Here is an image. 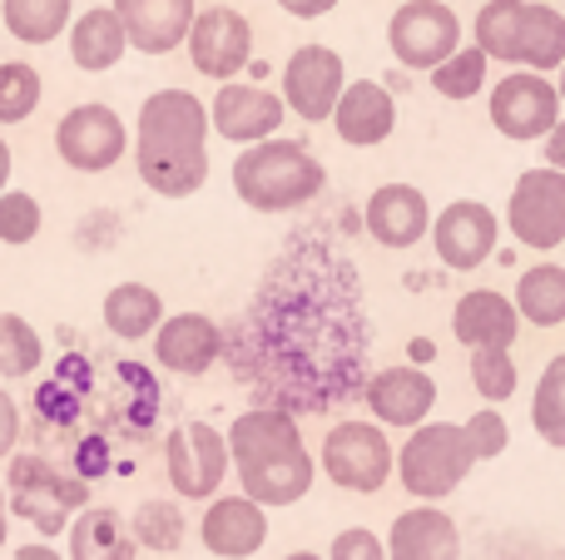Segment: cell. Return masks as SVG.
Masks as SVG:
<instances>
[{
	"label": "cell",
	"instance_id": "obj_1",
	"mask_svg": "<svg viewBox=\"0 0 565 560\" xmlns=\"http://www.w3.org/2000/svg\"><path fill=\"white\" fill-rule=\"evenodd\" d=\"M209 105L189 89H154L139 105L135 164L159 198H189L209 184Z\"/></svg>",
	"mask_w": 565,
	"mask_h": 560
},
{
	"label": "cell",
	"instance_id": "obj_2",
	"mask_svg": "<svg viewBox=\"0 0 565 560\" xmlns=\"http://www.w3.org/2000/svg\"><path fill=\"white\" fill-rule=\"evenodd\" d=\"M228 462L238 472L244 496H254L258 506H292L312 492L318 462L302 446V432L288 412L278 407H254V412L234 417L228 427Z\"/></svg>",
	"mask_w": 565,
	"mask_h": 560
},
{
	"label": "cell",
	"instance_id": "obj_3",
	"mask_svg": "<svg viewBox=\"0 0 565 560\" xmlns=\"http://www.w3.org/2000/svg\"><path fill=\"white\" fill-rule=\"evenodd\" d=\"M322 184H328V169L298 139H258L234 159V194L258 214H288V208L312 204Z\"/></svg>",
	"mask_w": 565,
	"mask_h": 560
},
{
	"label": "cell",
	"instance_id": "obj_4",
	"mask_svg": "<svg viewBox=\"0 0 565 560\" xmlns=\"http://www.w3.org/2000/svg\"><path fill=\"white\" fill-rule=\"evenodd\" d=\"M477 466L471 437L461 422H422L412 427V442H402L397 452V476L407 486V496L422 502H441L451 496Z\"/></svg>",
	"mask_w": 565,
	"mask_h": 560
},
{
	"label": "cell",
	"instance_id": "obj_5",
	"mask_svg": "<svg viewBox=\"0 0 565 560\" xmlns=\"http://www.w3.org/2000/svg\"><path fill=\"white\" fill-rule=\"evenodd\" d=\"M6 496H10V516L30 521L40 536H60V531H70V521L89 506V482L85 476L55 472V466L40 462V456L10 452Z\"/></svg>",
	"mask_w": 565,
	"mask_h": 560
},
{
	"label": "cell",
	"instance_id": "obj_6",
	"mask_svg": "<svg viewBox=\"0 0 565 560\" xmlns=\"http://www.w3.org/2000/svg\"><path fill=\"white\" fill-rule=\"evenodd\" d=\"M322 472H328L332 486L342 492L372 496L387 486V476L397 472V452H392L382 422H338L328 437H322Z\"/></svg>",
	"mask_w": 565,
	"mask_h": 560
},
{
	"label": "cell",
	"instance_id": "obj_7",
	"mask_svg": "<svg viewBox=\"0 0 565 560\" xmlns=\"http://www.w3.org/2000/svg\"><path fill=\"white\" fill-rule=\"evenodd\" d=\"M228 437L209 422H184L164 442V472L184 502H214L228 476Z\"/></svg>",
	"mask_w": 565,
	"mask_h": 560
},
{
	"label": "cell",
	"instance_id": "obj_8",
	"mask_svg": "<svg viewBox=\"0 0 565 560\" xmlns=\"http://www.w3.org/2000/svg\"><path fill=\"white\" fill-rule=\"evenodd\" d=\"M561 95L556 79H546L541 69H511L507 79L491 85V125L497 134L516 139V144H531V139H546L551 125L561 119Z\"/></svg>",
	"mask_w": 565,
	"mask_h": 560
},
{
	"label": "cell",
	"instance_id": "obj_9",
	"mask_svg": "<svg viewBox=\"0 0 565 560\" xmlns=\"http://www.w3.org/2000/svg\"><path fill=\"white\" fill-rule=\"evenodd\" d=\"M387 45L397 55V65L437 69L461 45V20L447 0H407L387 20Z\"/></svg>",
	"mask_w": 565,
	"mask_h": 560
},
{
	"label": "cell",
	"instance_id": "obj_10",
	"mask_svg": "<svg viewBox=\"0 0 565 560\" xmlns=\"http://www.w3.org/2000/svg\"><path fill=\"white\" fill-rule=\"evenodd\" d=\"M125 149H129V129L109 105H75L55 125V154L75 174H105V169H115L125 159Z\"/></svg>",
	"mask_w": 565,
	"mask_h": 560
},
{
	"label": "cell",
	"instance_id": "obj_11",
	"mask_svg": "<svg viewBox=\"0 0 565 560\" xmlns=\"http://www.w3.org/2000/svg\"><path fill=\"white\" fill-rule=\"evenodd\" d=\"M507 228L526 248H561L565 244V174L551 164L526 169L507 198Z\"/></svg>",
	"mask_w": 565,
	"mask_h": 560
},
{
	"label": "cell",
	"instance_id": "obj_12",
	"mask_svg": "<svg viewBox=\"0 0 565 560\" xmlns=\"http://www.w3.org/2000/svg\"><path fill=\"white\" fill-rule=\"evenodd\" d=\"M184 50L199 75L224 85V79H238V69L254 60V25H248V15L234 6H209V10H199L194 25H189Z\"/></svg>",
	"mask_w": 565,
	"mask_h": 560
},
{
	"label": "cell",
	"instance_id": "obj_13",
	"mask_svg": "<svg viewBox=\"0 0 565 560\" xmlns=\"http://www.w3.org/2000/svg\"><path fill=\"white\" fill-rule=\"evenodd\" d=\"M342 85H348V69H342V55L332 45H298L282 65V105L308 125L332 119Z\"/></svg>",
	"mask_w": 565,
	"mask_h": 560
},
{
	"label": "cell",
	"instance_id": "obj_14",
	"mask_svg": "<svg viewBox=\"0 0 565 560\" xmlns=\"http://www.w3.org/2000/svg\"><path fill=\"white\" fill-rule=\"evenodd\" d=\"M431 244H437V258L451 273H471V268H481L497 254L501 218L481 198H457L441 214H431Z\"/></svg>",
	"mask_w": 565,
	"mask_h": 560
},
{
	"label": "cell",
	"instance_id": "obj_15",
	"mask_svg": "<svg viewBox=\"0 0 565 560\" xmlns=\"http://www.w3.org/2000/svg\"><path fill=\"white\" fill-rule=\"evenodd\" d=\"M288 105L282 95L264 85H238V79H224L214 95V109H209V125L214 134H224L228 144H258V139H274Z\"/></svg>",
	"mask_w": 565,
	"mask_h": 560
},
{
	"label": "cell",
	"instance_id": "obj_16",
	"mask_svg": "<svg viewBox=\"0 0 565 560\" xmlns=\"http://www.w3.org/2000/svg\"><path fill=\"white\" fill-rule=\"evenodd\" d=\"M199 541L218 560H248L268 541V506L254 496H214V506L199 521Z\"/></svg>",
	"mask_w": 565,
	"mask_h": 560
},
{
	"label": "cell",
	"instance_id": "obj_17",
	"mask_svg": "<svg viewBox=\"0 0 565 560\" xmlns=\"http://www.w3.org/2000/svg\"><path fill=\"white\" fill-rule=\"evenodd\" d=\"M218 353H224V333L204 313H164V323L154 327V363L164 373L204 377L218 363Z\"/></svg>",
	"mask_w": 565,
	"mask_h": 560
},
{
	"label": "cell",
	"instance_id": "obj_18",
	"mask_svg": "<svg viewBox=\"0 0 565 560\" xmlns=\"http://www.w3.org/2000/svg\"><path fill=\"white\" fill-rule=\"evenodd\" d=\"M362 224H367L372 244L412 248L431 234V204L412 184H382V189H372L367 208H362Z\"/></svg>",
	"mask_w": 565,
	"mask_h": 560
},
{
	"label": "cell",
	"instance_id": "obj_19",
	"mask_svg": "<svg viewBox=\"0 0 565 560\" xmlns=\"http://www.w3.org/2000/svg\"><path fill=\"white\" fill-rule=\"evenodd\" d=\"M109 6L125 20L129 50H145V55H169V50H179L199 15L194 0H109Z\"/></svg>",
	"mask_w": 565,
	"mask_h": 560
},
{
	"label": "cell",
	"instance_id": "obj_20",
	"mask_svg": "<svg viewBox=\"0 0 565 560\" xmlns=\"http://www.w3.org/2000/svg\"><path fill=\"white\" fill-rule=\"evenodd\" d=\"M332 129H338L342 144L372 149V144H382V139H392V129H397V105H392V95L382 85H372V79H348L338 105H332Z\"/></svg>",
	"mask_w": 565,
	"mask_h": 560
},
{
	"label": "cell",
	"instance_id": "obj_21",
	"mask_svg": "<svg viewBox=\"0 0 565 560\" xmlns=\"http://www.w3.org/2000/svg\"><path fill=\"white\" fill-rule=\"evenodd\" d=\"M367 407L382 427H422L437 407V383L422 367H382L367 383Z\"/></svg>",
	"mask_w": 565,
	"mask_h": 560
},
{
	"label": "cell",
	"instance_id": "obj_22",
	"mask_svg": "<svg viewBox=\"0 0 565 560\" xmlns=\"http://www.w3.org/2000/svg\"><path fill=\"white\" fill-rule=\"evenodd\" d=\"M451 337L461 347H511L521 337V313L497 288H471L451 308Z\"/></svg>",
	"mask_w": 565,
	"mask_h": 560
},
{
	"label": "cell",
	"instance_id": "obj_23",
	"mask_svg": "<svg viewBox=\"0 0 565 560\" xmlns=\"http://www.w3.org/2000/svg\"><path fill=\"white\" fill-rule=\"evenodd\" d=\"M387 560H461V531L437 506H412L392 521Z\"/></svg>",
	"mask_w": 565,
	"mask_h": 560
},
{
	"label": "cell",
	"instance_id": "obj_24",
	"mask_svg": "<svg viewBox=\"0 0 565 560\" xmlns=\"http://www.w3.org/2000/svg\"><path fill=\"white\" fill-rule=\"evenodd\" d=\"M125 55H129V35H125V20L115 15V6H95L85 15H75V25H70V60H75V69L105 75Z\"/></svg>",
	"mask_w": 565,
	"mask_h": 560
},
{
	"label": "cell",
	"instance_id": "obj_25",
	"mask_svg": "<svg viewBox=\"0 0 565 560\" xmlns=\"http://www.w3.org/2000/svg\"><path fill=\"white\" fill-rule=\"evenodd\" d=\"M139 541L115 506H85L70 521V560H135Z\"/></svg>",
	"mask_w": 565,
	"mask_h": 560
},
{
	"label": "cell",
	"instance_id": "obj_26",
	"mask_svg": "<svg viewBox=\"0 0 565 560\" xmlns=\"http://www.w3.org/2000/svg\"><path fill=\"white\" fill-rule=\"evenodd\" d=\"M105 327L115 337H125V343H145V337H154V327L164 323V298L154 293L149 283H115L105 293Z\"/></svg>",
	"mask_w": 565,
	"mask_h": 560
},
{
	"label": "cell",
	"instance_id": "obj_27",
	"mask_svg": "<svg viewBox=\"0 0 565 560\" xmlns=\"http://www.w3.org/2000/svg\"><path fill=\"white\" fill-rule=\"evenodd\" d=\"M526 15H531V0H487L477 10V45L487 50L491 60H507V65H521V35H526Z\"/></svg>",
	"mask_w": 565,
	"mask_h": 560
},
{
	"label": "cell",
	"instance_id": "obj_28",
	"mask_svg": "<svg viewBox=\"0 0 565 560\" xmlns=\"http://www.w3.org/2000/svg\"><path fill=\"white\" fill-rule=\"evenodd\" d=\"M516 313L521 323L536 327H561L565 323V268L561 263H536L516 278Z\"/></svg>",
	"mask_w": 565,
	"mask_h": 560
},
{
	"label": "cell",
	"instance_id": "obj_29",
	"mask_svg": "<svg viewBox=\"0 0 565 560\" xmlns=\"http://www.w3.org/2000/svg\"><path fill=\"white\" fill-rule=\"evenodd\" d=\"M75 0H0V25L20 40V45H50L70 30Z\"/></svg>",
	"mask_w": 565,
	"mask_h": 560
},
{
	"label": "cell",
	"instance_id": "obj_30",
	"mask_svg": "<svg viewBox=\"0 0 565 560\" xmlns=\"http://www.w3.org/2000/svg\"><path fill=\"white\" fill-rule=\"evenodd\" d=\"M487 65H491V55L481 45H457L437 69H427V75L441 99H477L481 89H487Z\"/></svg>",
	"mask_w": 565,
	"mask_h": 560
},
{
	"label": "cell",
	"instance_id": "obj_31",
	"mask_svg": "<svg viewBox=\"0 0 565 560\" xmlns=\"http://www.w3.org/2000/svg\"><path fill=\"white\" fill-rule=\"evenodd\" d=\"M561 60H565V15L556 6H531L526 35H521V65L546 75Z\"/></svg>",
	"mask_w": 565,
	"mask_h": 560
},
{
	"label": "cell",
	"instance_id": "obj_32",
	"mask_svg": "<svg viewBox=\"0 0 565 560\" xmlns=\"http://www.w3.org/2000/svg\"><path fill=\"white\" fill-rule=\"evenodd\" d=\"M531 427L546 446H565V353L551 357L531 397Z\"/></svg>",
	"mask_w": 565,
	"mask_h": 560
},
{
	"label": "cell",
	"instance_id": "obj_33",
	"mask_svg": "<svg viewBox=\"0 0 565 560\" xmlns=\"http://www.w3.org/2000/svg\"><path fill=\"white\" fill-rule=\"evenodd\" d=\"M45 363V343L20 313H0V377H35V367Z\"/></svg>",
	"mask_w": 565,
	"mask_h": 560
},
{
	"label": "cell",
	"instance_id": "obj_34",
	"mask_svg": "<svg viewBox=\"0 0 565 560\" xmlns=\"http://www.w3.org/2000/svg\"><path fill=\"white\" fill-rule=\"evenodd\" d=\"M471 387L481 402H511L521 387V373L511 363V347H471Z\"/></svg>",
	"mask_w": 565,
	"mask_h": 560
},
{
	"label": "cell",
	"instance_id": "obj_35",
	"mask_svg": "<svg viewBox=\"0 0 565 560\" xmlns=\"http://www.w3.org/2000/svg\"><path fill=\"white\" fill-rule=\"evenodd\" d=\"M40 75L35 65H25V60H6L0 65V125H25L30 115L40 109Z\"/></svg>",
	"mask_w": 565,
	"mask_h": 560
},
{
	"label": "cell",
	"instance_id": "obj_36",
	"mask_svg": "<svg viewBox=\"0 0 565 560\" xmlns=\"http://www.w3.org/2000/svg\"><path fill=\"white\" fill-rule=\"evenodd\" d=\"M129 531L149 551H179L184 546V516H179L174 502H145L135 511V521H129Z\"/></svg>",
	"mask_w": 565,
	"mask_h": 560
},
{
	"label": "cell",
	"instance_id": "obj_37",
	"mask_svg": "<svg viewBox=\"0 0 565 560\" xmlns=\"http://www.w3.org/2000/svg\"><path fill=\"white\" fill-rule=\"evenodd\" d=\"M40 224H45V208H40L35 194H25V189H6L0 194V244L10 248L35 244Z\"/></svg>",
	"mask_w": 565,
	"mask_h": 560
},
{
	"label": "cell",
	"instance_id": "obj_38",
	"mask_svg": "<svg viewBox=\"0 0 565 560\" xmlns=\"http://www.w3.org/2000/svg\"><path fill=\"white\" fill-rule=\"evenodd\" d=\"M467 437H471V452H477V462H497L501 452L511 446V422L501 417V407H481V412H471L467 422Z\"/></svg>",
	"mask_w": 565,
	"mask_h": 560
},
{
	"label": "cell",
	"instance_id": "obj_39",
	"mask_svg": "<svg viewBox=\"0 0 565 560\" xmlns=\"http://www.w3.org/2000/svg\"><path fill=\"white\" fill-rule=\"evenodd\" d=\"M328 560H387V541H377L367 526H348L332 536Z\"/></svg>",
	"mask_w": 565,
	"mask_h": 560
},
{
	"label": "cell",
	"instance_id": "obj_40",
	"mask_svg": "<svg viewBox=\"0 0 565 560\" xmlns=\"http://www.w3.org/2000/svg\"><path fill=\"white\" fill-rule=\"evenodd\" d=\"M15 442H20V407L10 392H0V462L15 452Z\"/></svg>",
	"mask_w": 565,
	"mask_h": 560
},
{
	"label": "cell",
	"instance_id": "obj_41",
	"mask_svg": "<svg viewBox=\"0 0 565 560\" xmlns=\"http://www.w3.org/2000/svg\"><path fill=\"white\" fill-rule=\"evenodd\" d=\"M541 144H546V164H551V169H561V174H565V115L556 119V125H551V134L541 139Z\"/></svg>",
	"mask_w": 565,
	"mask_h": 560
},
{
	"label": "cell",
	"instance_id": "obj_42",
	"mask_svg": "<svg viewBox=\"0 0 565 560\" xmlns=\"http://www.w3.org/2000/svg\"><path fill=\"white\" fill-rule=\"evenodd\" d=\"M288 15H298V20H318V15H328L338 0H278Z\"/></svg>",
	"mask_w": 565,
	"mask_h": 560
},
{
	"label": "cell",
	"instance_id": "obj_43",
	"mask_svg": "<svg viewBox=\"0 0 565 560\" xmlns=\"http://www.w3.org/2000/svg\"><path fill=\"white\" fill-rule=\"evenodd\" d=\"M15 560H65V556H60L55 551V546H45V541H30V546H20V551H15Z\"/></svg>",
	"mask_w": 565,
	"mask_h": 560
},
{
	"label": "cell",
	"instance_id": "obj_44",
	"mask_svg": "<svg viewBox=\"0 0 565 560\" xmlns=\"http://www.w3.org/2000/svg\"><path fill=\"white\" fill-rule=\"evenodd\" d=\"M10 169H15V154H10V144L0 139V194L10 189Z\"/></svg>",
	"mask_w": 565,
	"mask_h": 560
},
{
	"label": "cell",
	"instance_id": "obj_45",
	"mask_svg": "<svg viewBox=\"0 0 565 560\" xmlns=\"http://www.w3.org/2000/svg\"><path fill=\"white\" fill-rule=\"evenodd\" d=\"M6 536H10V496L0 486V546H6Z\"/></svg>",
	"mask_w": 565,
	"mask_h": 560
},
{
	"label": "cell",
	"instance_id": "obj_46",
	"mask_svg": "<svg viewBox=\"0 0 565 560\" xmlns=\"http://www.w3.org/2000/svg\"><path fill=\"white\" fill-rule=\"evenodd\" d=\"M556 95H561V105H565V60L556 65Z\"/></svg>",
	"mask_w": 565,
	"mask_h": 560
},
{
	"label": "cell",
	"instance_id": "obj_47",
	"mask_svg": "<svg viewBox=\"0 0 565 560\" xmlns=\"http://www.w3.org/2000/svg\"><path fill=\"white\" fill-rule=\"evenodd\" d=\"M282 560H328V556H312V551H292V556H282Z\"/></svg>",
	"mask_w": 565,
	"mask_h": 560
}]
</instances>
